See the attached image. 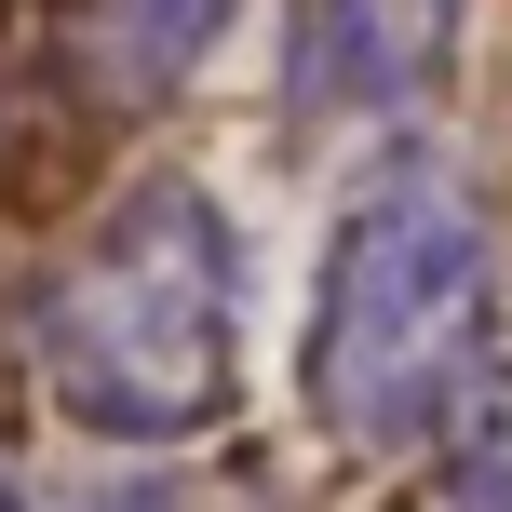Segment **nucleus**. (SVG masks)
I'll use <instances>...</instances> for the list:
<instances>
[{"mask_svg": "<svg viewBox=\"0 0 512 512\" xmlns=\"http://www.w3.org/2000/svg\"><path fill=\"white\" fill-rule=\"evenodd\" d=\"M27 378L95 445H203L243 391V230L216 189H108L27 297Z\"/></svg>", "mask_w": 512, "mask_h": 512, "instance_id": "f257e3e1", "label": "nucleus"}, {"mask_svg": "<svg viewBox=\"0 0 512 512\" xmlns=\"http://www.w3.org/2000/svg\"><path fill=\"white\" fill-rule=\"evenodd\" d=\"M499 337V230L445 149H378L324 230L310 283V418L351 459L445 445L472 364Z\"/></svg>", "mask_w": 512, "mask_h": 512, "instance_id": "f03ea898", "label": "nucleus"}, {"mask_svg": "<svg viewBox=\"0 0 512 512\" xmlns=\"http://www.w3.org/2000/svg\"><path fill=\"white\" fill-rule=\"evenodd\" d=\"M472 0H283V122L297 135H391L445 95Z\"/></svg>", "mask_w": 512, "mask_h": 512, "instance_id": "7ed1b4c3", "label": "nucleus"}, {"mask_svg": "<svg viewBox=\"0 0 512 512\" xmlns=\"http://www.w3.org/2000/svg\"><path fill=\"white\" fill-rule=\"evenodd\" d=\"M216 41H230V0H68V81L108 122L176 108Z\"/></svg>", "mask_w": 512, "mask_h": 512, "instance_id": "20e7f679", "label": "nucleus"}, {"mask_svg": "<svg viewBox=\"0 0 512 512\" xmlns=\"http://www.w3.org/2000/svg\"><path fill=\"white\" fill-rule=\"evenodd\" d=\"M445 512H512V337H486L459 418H445Z\"/></svg>", "mask_w": 512, "mask_h": 512, "instance_id": "39448f33", "label": "nucleus"}, {"mask_svg": "<svg viewBox=\"0 0 512 512\" xmlns=\"http://www.w3.org/2000/svg\"><path fill=\"white\" fill-rule=\"evenodd\" d=\"M108 512H176V499H108Z\"/></svg>", "mask_w": 512, "mask_h": 512, "instance_id": "423d86ee", "label": "nucleus"}]
</instances>
